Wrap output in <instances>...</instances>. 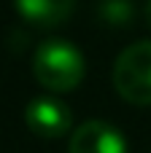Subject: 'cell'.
Listing matches in <instances>:
<instances>
[{
    "label": "cell",
    "instance_id": "5",
    "mask_svg": "<svg viewBox=\"0 0 151 153\" xmlns=\"http://www.w3.org/2000/svg\"><path fill=\"white\" fill-rule=\"evenodd\" d=\"M22 19L38 24V27H57L65 19H70L76 0H14Z\"/></svg>",
    "mask_w": 151,
    "mask_h": 153
},
{
    "label": "cell",
    "instance_id": "3",
    "mask_svg": "<svg viewBox=\"0 0 151 153\" xmlns=\"http://www.w3.org/2000/svg\"><path fill=\"white\" fill-rule=\"evenodd\" d=\"M24 124L32 134H38L43 140H57V137H65L70 132L73 116H70V108L62 100L35 97L24 108Z\"/></svg>",
    "mask_w": 151,
    "mask_h": 153
},
{
    "label": "cell",
    "instance_id": "6",
    "mask_svg": "<svg viewBox=\"0 0 151 153\" xmlns=\"http://www.w3.org/2000/svg\"><path fill=\"white\" fill-rule=\"evenodd\" d=\"M146 19H149V24H151V0L146 3Z\"/></svg>",
    "mask_w": 151,
    "mask_h": 153
},
{
    "label": "cell",
    "instance_id": "2",
    "mask_svg": "<svg viewBox=\"0 0 151 153\" xmlns=\"http://www.w3.org/2000/svg\"><path fill=\"white\" fill-rule=\"evenodd\" d=\"M113 86L122 100L151 105V40H138L116 56Z\"/></svg>",
    "mask_w": 151,
    "mask_h": 153
},
{
    "label": "cell",
    "instance_id": "1",
    "mask_svg": "<svg viewBox=\"0 0 151 153\" xmlns=\"http://www.w3.org/2000/svg\"><path fill=\"white\" fill-rule=\"evenodd\" d=\"M32 73L38 83L49 91H73L86 73L81 51L68 40H46L38 46L32 59Z\"/></svg>",
    "mask_w": 151,
    "mask_h": 153
},
{
    "label": "cell",
    "instance_id": "4",
    "mask_svg": "<svg viewBox=\"0 0 151 153\" xmlns=\"http://www.w3.org/2000/svg\"><path fill=\"white\" fill-rule=\"evenodd\" d=\"M68 153H130V145L113 124L92 118L70 134Z\"/></svg>",
    "mask_w": 151,
    "mask_h": 153
}]
</instances>
